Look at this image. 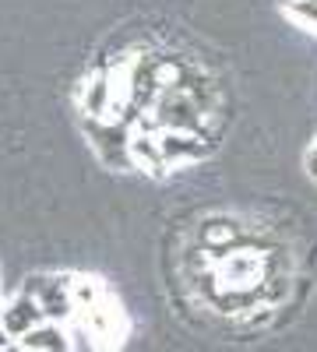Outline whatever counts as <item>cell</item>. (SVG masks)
<instances>
[{
    "instance_id": "6da1fadb",
    "label": "cell",
    "mask_w": 317,
    "mask_h": 352,
    "mask_svg": "<svg viewBox=\"0 0 317 352\" xmlns=\"http://www.w3.org/2000/svg\"><path fill=\"white\" fill-rule=\"evenodd\" d=\"M81 127H85V134H89L96 155L109 169H134V162H131V134H127L124 124H102V120L85 116Z\"/></svg>"
},
{
    "instance_id": "7a4b0ae2",
    "label": "cell",
    "mask_w": 317,
    "mask_h": 352,
    "mask_svg": "<svg viewBox=\"0 0 317 352\" xmlns=\"http://www.w3.org/2000/svg\"><path fill=\"white\" fill-rule=\"evenodd\" d=\"M43 310L46 317V324H61V320H67L74 314V303H71V275L64 278H50V275H36V278H28L25 289Z\"/></svg>"
},
{
    "instance_id": "3957f363",
    "label": "cell",
    "mask_w": 317,
    "mask_h": 352,
    "mask_svg": "<svg viewBox=\"0 0 317 352\" xmlns=\"http://www.w3.org/2000/svg\"><path fill=\"white\" fill-rule=\"evenodd\" d=\"M85 328H89V331L96 335V345H99L102 352L117 349V345L124 342V331H127L120 307L113 303V300H106V296H102L89 314H85Z\"/></svg>"
},
{
    "instance_id": "277c9868",
    "label": "cell",
    "mask_w": 317,
    "mask_h": 352,
    "mask_svg": "<svg viewBox=\"0 0 317 352\" xmlns=\"http://www.w3.org/2000/svg\"><path fill=\"white\" fill-rule=\"evenodd\" d=\"M0 324H4V331H8V338L14 342H21L32 328H39V324H46V317H43V310H39V303L28 296V292H21V296H14L8 307H0Z\"/></svg>"
},
{
    "instance_id": "5b68a950",
    "label": "cell",
    "mask_w": 317,
    "mask_h": 352,
    "mask_svg": "<svg viewBox=\"0 0 317 352\" xmlns=\"http://www.w3.org/2000/svg\"><path fill=\"white\" fill-rule=\"evenodd\" d=\"M155 148H159V159L162 162H180V159H201L208 148L201 144V138L194 134H162L155 141Z\"/></svg>"
},
{
    "instance_id": "8992f818",
    "label": "cell",
    "mask_w": 317,
    "mask_h": 352,
    "mask_svg": "<svg viewBox=\"0 0 317 352\" xmlns=\"http://www.w3.org/2000/svg\"><path fill=\"white\" fill-rule=\"evenodd\" d=\"M18 345L25 352H71V342H67L61 324H39V328L28 331Z\"/></svg>"
},
{
    "instance_id": "52a82bcc",
    "label": "cell",
    "mask_w": 317,
    "mask_h": 352,
    "mask_svg": "<svg viewBox=\"0 0 317 352\" xmlns=\"http://www.w3.org/2000/svg\"><path fill=\"white\" fill-rule=\"evenodd\" d=\"M159 109H162V124H169V127H194L197 124V106L184 92H169Z\"/></svg>"
},
{
    "instance_id": "ba28073f",
    "label": "cell",
    "mask_w": 317,
    "mask_h": 352,
    "mask_svg": "<svg viewBox=\"0 0 317 352\" xmlns=\"http://www.w3.org/2000/svg\"><path fill=\"white\" fill-rule=\"evenodd\" d=\"M106 96H109V78H96L92 81V96H89V116L92 120L106 116Z\"/></svg>"
},
{
    "instance_id": "9c48e42d",
    "label": "cell",
    "mask_w": 317,
    "mask_h": 352,
    "mask_svg": "<svg viewBox=\"0 0 317 352\" xmlns=\"http://www.w3.org/2000/svg\"><path fill=\"white\" fill-rule=\"evenodd\" d=\"M307 173H310V180H317V141H314V148L307 155Z\"/></svg>"
},
{
    "instance_id": "30bf717a",
    "label": "cell",
    "mask_w": 317,
    "mask_h": 352,
    "mask_svg": "<svg viewBox=\"0 0 317 352\" xmlns=\"http://www.w3.org/2000/svg\"><path fill=\"white\" fill-rule=\"evenodd\" d=\"M11 345V338H8V331H4V324H0V349H8Z\"/></svg>"
},
{
    "instance_id": "8fae6325",
    "label": "cell",
    "mask_w": 317,
    "mask_h": 352,
    "mask_svg": "<svg viewBox=\"0 0 317 352\" xmlns=\"http://www.w3.org/2000/svg\"><path fill=\"white\" fill-rule=\"evenodd\" d=\"M0 352H25V349H21V345H18V342H11V345H8V349H0Z\"/></svg>"
}]
</instances>
